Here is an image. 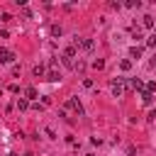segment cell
<instances>
[{"mask_svg":"<svg viewBox=\"0 0 156 156\" xmlns=\"http://www.w3.org/2000/svg\"><path fill=\"white\" fill-rule=\"evenodd\" d=\"M32 73H34L37 78H41V76H44V63H37V66L32 68Z\"/></svg>","mask_w":156,"mask_h":156,"instance_id":"cell-5","label":"cell"},{"mask_svg":"<svg viewBox=\"0 0 156 156\" xmlns=\"http://www.w3.org/2000/svg\"><path fill=\"white\" fill-rule=\"evenodd\" d=\"M17 107H20L22 112H24V110L29 107V100H27V98H20V100H17Z\"/></svg>","mask_w":156,"mask_h":156,"instance_id":"cell-8","label":"cell"},{"mask_svg":"<svg viewBox=\"0 0 156 156\" xmlns=\"http://www.w3.org/2000/svg\"><path fill=\"white\" fill-rule=\"evenodd\" d=\"M24 95H27V100H34V98H37V88H32V85H29V88L24 90Z\"/></svg>","mask_w":156,"mask_h":156,"instance_id":"cell-7","label":"cell"},{"mask_svg":"<svg viewBox=\"0 0 156 156\" xmlns=\"http://www.w3.org/2000/svg\"><path fill=\"white\" fill-rule=\"evenodd\" d=\"M146 46L156 49V34H149V37H146Z\"/></svg>","mask_w":156,"mask_h":156,"instance_id":"cell-12","label":"cell"},{"mask_svg":"<svg viewBox=\"0 0 156 156\" xmlns=\"http://www.w3.org/2000/svg\"><path fill=\"white\" fill-rule=\"evenodd\" d=\"M15 61V54L10 49H0V63H12Z\"/></svg>","mask_w":156,"mask_h":156,"instance_id":"cell-3","label":"cell"},{"mask_svg":"<svg viewBox=\"0 0 156 156\" xmlns=\"http://www.w3.org/2000/svg\"><path fill=\"white\" fill-rule=\"evenodd\" d=\"M51 34H54V37H61V34H63L61 24H51Z\"/></svg>","mask_w":156,"mask_h":156,"instance_id":"cell-9","label":"cell"},{"mask_svg":"<svg viewBox=\"0 0 156 156\" xmlns=\"http://www.w3.org/2000/svg\"><path fill=\"white\" fill-rule=\"evenodd\" d=\"M80 46H83L85 51H90V49H93V39H83V41H80Z\"/></svg>","mask_w":156,"mask_h":156,"instance_id":"cell-13","label":"cell"},{"mask_svg":"<svg viewBox=\"0 0 156 156\" xmlns=\"http://www.w3.org/2000/svg\"><path fill=\"white\" fill-rule=\"evenodd\" d=\"M93 68H98V71H100V68H105V61H102V58H98V61H93Z\"/></svg>","mask_w":156,"mask_h":156,"instance_id":"cell-15","label":"cell"},{"mask_svg":"<svg viewBox=\"0 0 156 156\" xmlns=\"http://www.w3.org/2000/svg\"><path fill=\"white\" fill-rule=\"evenodd\" d=\"M110 88H112V95H115V98H122V95H124V78H115Z\"/></svg>","mask_w":156,"mask_h":156,"instance_id":"cell-1","label":"cell"},{"mask_svg":"<svg viewBox=\"0 0 156 156\" xmlns=\"http://www.w3.org/2000/svg\"><path fill=\"white\" fill-rule=\"evenodd\" d=\"M129 54H132L134 58H139V56H141V46H132V49H129Z\"/></svg>","mask_w":156,"mask_h":156,"instance_id":"cell-14","label":"cell"},{"mask_svg":"<svg viewBox=\"0 0 156 156\" xmlns=\"http://www.w3.org/2000/svg\"><path fill=\"white\" fill-rule=\"evenodd\" d=\"M154 66H156V63H154Z\"/></svg>","mask_w":156,"mask_h":156,"instance_id":"cell-22","label":"cell"},{"mask_svg":"<svg viewBox=\"0 0 156 156\" xmlns=\"http://www.w3.org/2000/svg\"><path fill=\"white\" fill-rule=\"evenodd\" d=\"M63 56H66V58H68V61H71V58H73V56H76V46H68V49H66V51H63Z\"/></svg>","mask_w":156,"mask_h":156,"instance_id":"cell-10","label":"cell"},{"mask_svg":"<svg viewBox=\"0 0 156 156\" xmlns=\"http://www.w3.org/2000/svg\"><path fill=\"white\" fill-rule=\"evenodd\" d=\"M58 78H61V76H58L56 71H49V73H46V80H51V83H56Z\"/></svg>","mask_w":156,"mask_h":156,"instance_id":"cell-11","label":"cell"},{"mask_svg":"<svg viewBox=\"0 0 156 156\" xmlns=\"http://www.w3.org/2000/svg\"><path fill=\"white\" fill-rule=\"evenodd\" d=\"M132 37H134V39L139 41V39H141V32H139V29H132Z\"/></svg>","mask_w":156,"mask_h":156,"instance_id":"cell-18","label":"cell"},{"mask_svg":"<svg viewBox=\"0 0 156 156\" xmlns=\"http://www.w3.org/2000/svg\"><path fill=\"white\" fill-rule=\"evenodd\" d=\"M119 66H122V71H129V68H132V61H127V58H124Z\"/></svg>","mask_w":156,"mask_h":156,"instance_id":"cell-16","label":"cell"},{"mask_svg":"<svg viewBox=\"0 0 156 156\" xmlns=\"http://www.w3.org/2000/svg\"><path fill=\"white\" fill-rule=\"evenodd\" d=\"M73 68H76V71H83V68H85V63H83V61H78V63H73Z\"/></svg>","mask_w":156,"mask_h":156,"instance_id":"cell-19","label":"cell"},{"mask_svg":"<svg viewBox=\"0 0 156 156\" xmlns=\"http://www.w3.org/2000/svg\"><path fill=\"white\" fill-rule=\"evenodd\" d=\"M68 107H71L78 117H83V105H80V100H78V98H71V100H68Z\"/></svg>","mask_w":156,"mask_h":156,"instance_id":"cell-2","label":"cell"},{"mask_svg":"<svg viewBox=\"0 0 156 156\" xmlns=\"http://www.w3.org/2000/svg\"><path fill=\"white\" fill-rule=\"evenodd\" d=\"M24 156H34V154H32V151H27V154H24Z\"/></svg>","mask_w":156,"mask_h":156,"instance_id":"cell-21","label":"cell"},{"mask_svg":"<svg viewBox=\"0 0 156 156\" xmlns=\"http://www.w3.org/2000/svg\"><path fill=\"white\" fill-rule=\"evenodd\" d=\"M141 102H144V105H151V102H154V95L144 90V93H141Z\"/></svg>","mask_w":156,"mask_h":156,"instance_id":"cell-6","label":"cell"},{"mask_svg":"<svg viewBox=\"0 0 156 156\" xmlns=\"http://www.w3.org/2000/svg\"><path fill=\"white\" fill-rule=\"evenodd\" d=\"M149 119H156V110H151V115H149Z\"/></svg>","mask_w":156,"mask_h":156,"instance_id":"cell-20","label":"cell"},{"mask_svg":"<svg viewBox=\"0 0 156 156\" xmlns=\"http://www.w3.org/2000/svg\"><path fill=\"white\" fill-rule=\"evenodd\" d=\"M139 5H141L139 0H127V7H139Z\"/></svg>","mask_w":156,"mask_h":156,"instance_id":"cell-17","label":"cell"},{"mask_svg":"<svg viewBox=\"0 0 156 156\" xmlns=\"http://www.w3.org/2000/svg\"><path fill=\"white\" fill-rule=\"evenodd\" d=\"M141 20H144V22H141V24H144V27H146V29H151V27H154V17H151V15H144V17H141Z\"/></svg>","mask_w":156,"mask_h":156,"instance_id":"cell-4","label":"cell"}]
</instances>
